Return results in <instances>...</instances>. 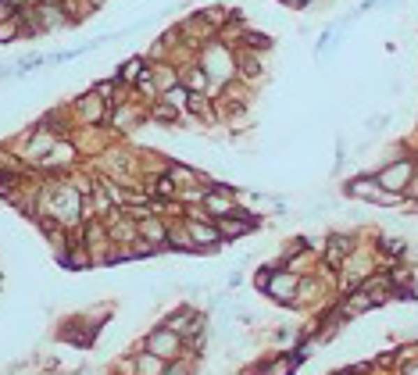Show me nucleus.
<instances>
[{
  "label": "nucleus",
  "mask_w": 418,
  "mask_h": 375,
  "mask_svg": "<svg viewBox=\"0 0 418 375\" xmlns=\"http://www.w3.org/2000/svg\"><path fill=\"white\" fill-rule=\"evenodd\" d=\"M183 229H186V236H190V243H193L197 250H211V247L222 240L218 229H215V222H186Z\"/></svg>",
  "instance_id": "nucleus-8"
},
{
  "label": "nucleus",
  "mask_w": 418,
  "mask_h": 375,
  "mask_svg": "<svg viewBox=\"0 0 418 375\" xmlns=\"http://www.w3.org/2000/svg\"><path fill=\"white\" fill-rule=\"evenodd\" d=\"M215 229L222 240H232V236H247L254 229V218H247V211H236V214H225V218H215Z\"/></svg>",
  "instance_id": "nucleus-6"
},
{
  "label": "nucleus",
  "mask_w": 418,
  "mask_h": 375,
  "mask_svg": "<svg viewBox=\"0 0 418 375\" xmlns=\"http://www.w3.org/2000/svg\"><path fill=\"white\" fill-rule=\"evenodd\" d=\"M147 351L165 358V361H175L179 354H183V336L172 332V329H154L151 336H147Z\"/></svg>",
  "instance_id": "nucleus-4"
},
{
  "label": "nucleus",
  "mask_w": 418,
  "mask_h": 375,
  "mask_svg": "<svg viewBox=\"0 0 418 375\" xmlns=\"http://www.w3.org/2000/svg\"><path fill=\"white\" fill-rule=\"evenodd\" d=\"M236 75H240V79H257L261 75V57L251 47L244 54H236Z\"/></svg>",
  "instance_id": "nucleus-9"
},
{
  "label": "nucleus",
  "mask_w": 418,
  "mask_h": 375,
  "mask_svg": "<svg viewBox=\"0 0 418 375\" xmlns=\"http://www.w3.org/2000/svg\"><path fill=\"white\" fill-rule=\"evenodd\" d=\"M200 68L207 72V79H211V82L229 86L236 79V54L229 50V43H204Z\"/></svg>",
  "instance_id": "nucleus-1"
},
{
  "label": "nucleus",
  "mask_w": 418,
  "mask_h": 375,
  "mask_svg": "<svg viewBox=\"0 0 418 375\" xmlns=\"http://www.w3.org/2000/svg\"><path fill=\"white\" fill-rule=\"evenodd\" d=\"M165 175H168L175 186H186V190H190V186H197V172L186 168V165H165Z\"/></svg>",
  "instance_id": "nucleus-14"
},
{
  "label": "nucleus",
  "mask_w": 418,
  "mask_h": 375,
  "mask_svg": "<svg viewBox=\"0 0 418 375\" xmlns=\"http://www.w3.org/2000/svg\"><path fill=\"white\" fill-rule=\"evenodd\" d=\"M15 36H18V18H15V15H11L8 22L0 18V43H8V40H15Z\"/></svg>",
  "instance_id": "nucleus-18"
},
{
  "label": "nucleus",
  "mask_w": 418,
  "mask_h": 375,
  "mask_svg": "<svg viewBox=\"0 0 418 375\" xmlns=\"http://www.w3.org/2000/svg\"><path fill=\"white\" fill-rule=\"evenodd\" d=\"M179 82H183L190 93H204L207 86H211V79H207V72H204L200 65H193V68H186V72H179Z\"/></svg>",
  "instance_id": "nucleus-10"
},
{
  "label": "nucleus",
  "mask_w": 418,
  "mask_h": 375,
  "mask_svg": "<svg viewBox=\"0 0 418 375\" xmlns=\"http://www.w3.org/2000/svg\"><path fill=\"white\" fill-rule=\"evenodd\" d=\"M347 193H350V197H361V200H368V204H379V207L401 204V197H404V193H394V190H382V186L375 182V175H372V179H350V182H347Z\"/></svg>",
  "instance_id": "nucleus-2"
},
{
  "label": "nucleus",
  "mask_w": 418,
  "mask_h": 375,
  "mask_svg": "<svg viewBox=\"0 0 418 375\" xmlns=\"http://www.w3.org/2000/svg\"><path fill=\"white\" fill-rule=\"evenodd\" d=\"M151 79H154V86L165 93V89H172V86L179 82V72H172V65H154V68H151Z\"/></svg>",
  "instance_id": "nucleus-17"
},
{
  "label": "nucleus",
  "mask_w": 418,
  "mask_h": 375,
  "mask_svg": "<svg viewBox=\"0 0 418 375\" xmlns=\"http://www.w3.org/2000/svg\"><path fill=\"white\" fill-rule=\"evenodd\" d=\"M415 175V161L411 158H401V161H390L386 168L375 172V182L382 186V190H394V193H404L408 190V182Z\"/></svg>",
  "instance_id": "nucleus-3"
},
{
  "label": "nucleus",
  "mask_w": 418,
  "mask_h": 375,
  "mask_svg": "<svg viewBox=\"0 0 418 375\" xmlns=\"http://www.w3.org/2000/svg\"><path fill=\"white\" fill-rule=\"evenodd\" d=\"M147 72V65H143V57H133V61H126V65H122V72H118V82H122V86H136L140 82V75Z\"/></svg>",
  "instance_id": "nucleus-16"
},
{
  "label": "nucleus",
  "mask_w": 418,
  "mask_h": 375,
  "mask_svg": "<svg viewBox=\"0 0 418 375\" xmlns=\"http://www.w3.org/2000/svg\"><path fill=\"white\" fill-rule=\"evenodd\" d=\"M161 375H190V372H186V365H183V361H168Z\"/></svg>",
  "instance_id": "nucleus-19"
},
{
  "label": "nucleus",
  "mask_w": 418,
  "mask_h": 375,
  "mask_svg": "<svg viewBox=\"0 0 418 375\" xmlns=\"http://www.w3.org/2000/svg\"><path fill=\"white\" fill-rule=\"evenodd\" d=\"M36 18H40L43 29H57V25H65V22H68V15L57 8V4H43V8H36Z\"/></svg>",
  "instance_id": "nucleus-12"
},
{
  "label": "nucleus",
  "mask_w": 418,
  "mask_h": 375,
  "mask_svg": "<svg viewBox=\"0 0 418 375\" xmlns=\"http://www.w3.org/2000/svg\"><path fill=\"white\" fill-rule=\"evenodd\" d=\"M165 365H168V361H165V358H158V354H151V351L136 358V372H140V375H161V372H165Z\"/></svg>",
  "instance_id": "nucleus-15"
},
{
  "label": "nucleus",
  "mask_w": 418,
  "mask_h": 375,
  "mask_svg": "<svg viewBox=\"0 0 418 375\" xmlns=\"http://www.w3.org/2000/svg\"><path fill=\"white\" fill-rule=\"evenodd\" d=\"M297 365H301V354H293V358H276V361L261 365V375H293Z\"/></svg>",
  "instance_id": "nucleus-11"
},
{
  "label": "nucleus",
  "mask_w": 418,
  "mask_h": 375,
  "mask_svg": "<svg viewBox=\"0 0 418 375\" xmlns=\"http://www.w3.org/2000/svg\"><path fill=\"white\" fill-rule=\"evenodd\" d=\"M257 286H261L268 297H276V300H290V297H297V275H293L290 268H283V272H276V275H261Z\"/></svg>",
  "instance_id": "nucleus-5"
},
{
  "label": "nucleus",
  "mask_w": 418,
  "mask_h": 375,
  "mask_svg": "<svg viewBox=\"0 0 418 375\" xmlns=\"http://www.w3.org/2000/svg\"><path fill=\"white\" fill-rule=\"evenodd\" d=\"M404 375H418V361H408V365H404Z\"/></svg>",
  "instance_id": "nucleus-20"
},
{
  "label": "nucleus",
  "mask_w": 418,
  "mask_h": 375,
  "mask_svg": "<svg viewBox=\"0 0 418 375\" xmlns=\"http://www.w3.org/2000/svg\"><path fill=\"white\" fill-rule=\"evenodd\" d=\"M350 250H354V240H350V236H333L329 247H325V258H329L333 265H340L343 254H350Z\"/></svg>",
  "instance_id": "nucleus-13"
},
{
  "label": "nucleus",
  "mask_w": 418,
  "mask_h": 375,
  "mask_svg": "<svg viewBox=\"0 0 418 375\" xmlns=\"http://www.w3.org/2000/svg\"><path fill=\"white\" fill-rule=\"evenodd\" d=\"M136 233L143 236V240H151V247H168V226L161 222L158 214H147V218H140L136 222Z\"/></svg>",
  "instance_id": "nucleus-7"
}]
</instances>
